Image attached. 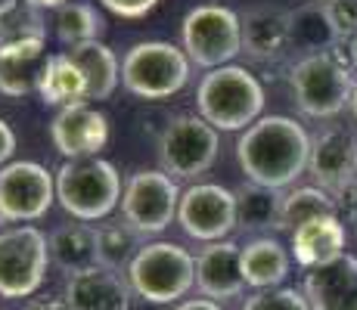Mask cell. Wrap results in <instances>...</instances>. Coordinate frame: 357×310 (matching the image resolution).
Instances as JSON below:
<instances>
[{"mask_svg":"<svg viewBox=\"0 0 357 310\" xmlns=\"http://www.w3.org/2000/svg\"><path fill=\"white\" fill-rule=\"evenodd\" d=\"M38 96L44 100V106H59V109L72 106V102H87V81L66 53H53V62L47 68L44 87H40Z\"/></svg>","mask_w":357,"mask_h":310,"instance_id":"obj_29","label":"cell"},{"mask_svg":"<svg viewBox=\"0 0 357 310\" xmlns=\"http://www.w3.org/2000/svg\"><path fill=\"white\" fill-rule=\"evenodd\" d=\"M221 137L202 115H177L159 137V162L171 180H196L218 162Z\"/></svg>","mask_w":357,"mask_h":310,"instance_id":"obj_8","label":"cell"},{"mask_svg":"<svg viewBox=\"0 0 357 310\" xmlns=\"http://www.w3.org/2000/svg\"><path fill=\"white\" fill-rule=\"evenodd\" d=\"M236 162L245 180L286 189L307 171L311 162V137L295 118L286 115H261L236 140Z\"/></svg>","mask_w":357,"mask_h":310,"instance_id":"obj_1","label":"cell"},{"mask_svg":"<svg viewBox=\"0 0 357 310\" xmlns=\"http://www.w3.org/2000/svg\"><path fill=\"white\" fill-rule=\"evenodd\" d=\"M125 277L137 298L149 304H181L196 286V258L177 242H146Z\"/></svg>","mask_w":357,"mask_h":310,"instance_id":"obj_5","label":"cell"},{"mask_svg":"<svg viewBox=\"0 0 357 310\" xmlns=\"http://www.w3.org/2000/svg\"><path fill=\"white\" fill-rule=\"evenodd\" d=\"M335 199V211H339V217L345 220V224H357V180L348 183L345 189L333 192Z\"/></svg>","mask_w":357,"mask_h":310,"instance_id":"obj_34","label":"cell"},{"mask_svg":"<svg viewBox=\"0 0 357 310\" xmlns=\"http://www.w3.org/2000/svg\"><path fill=\"white\" fill-rule=\"evenodd\" d=\"M339 217L335 199L320 186H295L283 196V211H280V230L295 233L301 224L317 217Z\"/></svg>","mask_w":357,"mask_h":310,"instance_id":"obj_28","label":"cell"},{"mask_svg":"<svg viewBox=\"0 0 357 310\" xmlns=\"http://www.w3.org/2000/svg\"><path fill=\"white\" fill-rule=\"evenodd\" d=\"M56 202V174L38 162L0 168V224H34Z\"/></svg>","mask_w":357,"mask_h":310,"instance_id":"obj_11","label":"cell"},{"mask_svg":"<svg viewBox=\"0 0 357 310\" xmlns=\"http://www.w3.org/2000/svg\"><path fill=\"white\" fill-rule=\"evenodd\" d=\"M239 254H243V245H236L233 239L208 242L196 254V288L202 292V298L221 304V301L239 298L245 292Z\"/></svg>","mask_w":357,"mask_h":310,"instance_id":"obj_17","label":"cell"},{"mask_svg":"<svg viewBox=\"0 0 357 310\" xmlns=\"http://www.w3.org/2000/svg\"><path fill=\"white\" fill-rule=\"evenodd\" d=\"M348 62H351V68L357 72V38L348 40Z\"/></svg>","mask_w":357,"mask_h":310,"instance_id":"obj_39","label":"cell"},{"mask_svg":"<svg viewBox=\"0 0 357 310\" xmlns=\"http://www.w3.org/2000/svg\"><path fill=\"white\" fill-rule=\"evenodd\" d=\"M50 242L31 224L0 230V298H31L47 277Z\"/></svg>","mask_w":357,"mask_h":310,"instance_id":"obj_9","label":"cell"},{"mask_svg":"<svg viewBox=\"0 0 357 310\" xmlns=\"http://www.w3.org/2000/svg\"><path fill=\"white\" fill-rule=\"evenodd\" d=\"M183 53L199 68H221L233 65L243 53V22L239 13L221 3H199L181 22Z\"/></svg>","mask_w":357,"mask_h":310,"instance_id":"obj_7","label":"cell"},{"mask_svg":"<svg viewBox=\"0 0 357 310\" xmlns=\"http://www.w3.org/2000/svg\"><path fill=\"white\" fill-rule=\"evenodd\" d=\"M121 174L106 158H75L56 171V202L72 220L97 224L121 205Z\"/></svg>","mask_w":357,"mask_h":310,"instance_id":"obj_3","label":"cell"},{"mask_svg":"<svg viewBox=\"0 0 357 310\" xmlns=\"http://www.w3.org/2000/svg\"><path fill=\"white\" fill-rule=\"evenodd\" d=\"M50 62L53 53L47 50V38L0 44V93L10 100L40 93Z\"/></svg>","mask_w":357,"mask_h":310,"instance_id":"obj_16","label":"cell"},{"mask_svg":"<svg viewBox=\"0 0 357 310\" xmlns=\"http://www.w3.org/2000/svg\"><path fill=\"white\" fill-rule=\"evenodd\" d=\"M292 236V258L295 264H301L305 270H320L335 261L345 258L348 245V230L342 217H317L301 224Z\"/></svg>","mask_w":357,"mask_h":310,"instance_id":"obj_19","label":"cell"},{"mask_svg":"<svg viewBox=\"0 0 357 310\" xmlns=\"http://www.w3.org/2000/svg\"><path fill=\"white\" fill-rule=\"evenodd\" d=\"M50 140L66 162L97 158L109 143V118L93 102H72L53 115Z\"/></svg>","mask_w":357,"mask_h":310,"instance_id":"obj_13","label":"cell"},{"mask_svg":"<svg viewBox=\"0 0 357 310\" xmlns=\"http://www.w3.org/2000/svg\"><path fill=\"white\" fill-rule=\"evenodd\" d=\"M50 242V261L59 267L63 273L75 277L81 270H91V267L100 264L97 258V226L91 224H63L47 236Z\"/></svg>","mask_w":357,"mask_h":310,"instance_id":"obj_23","label":"cell"},{"mask_svg":"<svg viewBox=\"0 0 357 310\" xmlns=\"http://www.w3.org/2000/svg\"><path fill=\"white\" fill-rule=\"evenodd\" d=\"M22 310H68L66 301H56V298H38V301H29Z\"/></svg>","mask_w":357,"mask_h":310,"instance_id":"obj_37","label":"cell"},{"mask_svg":"<svg viewBox=\"0 0 357 310\" xmlns=\"http://www.w3.org/2000/svg\"><path fill=\"white\" fill-rule=\"evenodd\" d=\"M354 68L345 59L342 47L329 53L301 56L289 72L292 100L307 118H335L345 106H351Z\"/></svg>","mask_w":357,"mask_h":310,"instance_id":"obj_4","label":"cell"},{"mask_svg":"<svg viewBox=\"0 0 357 310\" xmlns=\"http://www.w3.org/2000/svg\"><path fill=\"white\" fill-rule=\"evenodd\" d=\"M320 3H326V0H320Z\"/></svg>","mask_w":357,"mask_h":310,"instance_id":"obj_41","label":"cell"},{"mask_svg":"<svg viewBox=\"0 0 357 310\" xmlns=\"http://www.w3.org/2000/svg\"><path fill=\"white\" fill-rule=\"evenodd\" d=\"M236 196V226L245 230H280V211H283V192L267 189L252 180L233 189Z\"/></svg>","mask_w":357,"mask_h":310,"instance_id":"obj_25","label":"cell"},{"mask_svg":"<svg viewBox=\"0 0 357 310\" xmlns=\"http://www.w3.org/2000/svg\"><path fill=\"white\" fill-rule=\"evenodd\" d=\"M13 153H16V134H13V127L0 118V168L3 164H10Z\"/></svg>","mask_w":357,"mask_h":310,"instance_id":"obj_35","label":"cell"},{"mask_svg":"<svg viewBox=\"0 0 357 310\" xmlns=\"http://www.w3.org/2000/svg\"><path fill=\"white\" fill-rule=\"evenodd\" d=\"M177 224L196 242H221L236 230V196L221 183H193L183 189Z\"/></svg>","mask_w":357,"mask_h":310,"instance_id":"obj_12","label":"cell"},{"mask_svg":"<svg viewBox=\"0 0 357 310\" xmlns=\"http://www.w3.org/2000/svg\"><path fill=\"white\" fill-rule=\"evenodd\" d=\"M181 186L165 171H137L125 180L121 192V220L134 226L143 239L159 236L177 220L181 208Z\"/></svg>","mask_w":357,"mask_h":310,"instance_id":"obj_10","label":"cell"},{"mask_svg":"<svg viewBox=\"0 0 357 310\" xmlns=\"http://www.w3.org/2000/svg\"><path fill=\"white\" fill-rule=\"evenodd\" d=\"M193 62L168 40H140L121 59V84L137 100H171L190 81Z\"/></svg>","mask_w":357,"mask_h":310,"instance_id":"obj_6","label":"cell"},{"mask_svg":"<svg viewBox=\"0 0 357 310\" xmlns=\"http://www.w3.org/2000/svg\"><path fill=\"white\" fill-rule=\"evenodd\" d=\"M342 44L345 40H342L339 29H335L326 3L311 0V3L292 10V47L295 50H305V56H311V53H329Z\"/></svg>","mask_w":357,"mask_h":310,"instance_id":"obj_24","label":"cell"},{"mask_svg":"<svg viewBox=\"0 0 357 310\" xmlns=\"http://www.w3.org/2000/svg\"><path fill=\"white\" fill-rule=\"evenodd\" d=\"M243 53L255 62H280L292 50V13L277 3H258L239 13Z\"/></svg>","mask_w":357,"mask_h":310,"instance_id":"obj_15","label":"cell"},{"mask_svg":"<svg viewBox=\"0 0 357 310\" xmlns=\"http://www.w3.org/2000/svg\"><path fill=\"white\" fill-rule=\"evenodd\" d=\"M53 31H56L59 44L66 47H78V44H91L100 40L106 31V19L93 3L87 0H68L66 6H59L53 13Z\"/></svg>","mask_w":357,"mask_h":310,"instance_id":"obj_26","label":"cell"},{"mask_svg":"<svg viewBox=\"0 0 357 310\" xmlns=\"http://www.w3.org/2000/svg\"><path fill=\"white\" fill-rule=\"evenodd\" d=\"M243 310H311V304L298 288H264L245 298Z\"/></svg>","mask_w":357,"mask_h":310,"instance_id":"obj_31","label":"cell"},{"mask_svg":"<svg viewBox=\"0 0 357 310\" xmlns=\"http://www.w3.org/2000/svg\"><path fill=\"white\" fill-rule=\"evenodd\" d=\"M174 310H224V307L211 298H183Z\"/></svg>","mask_w":357,"mask_h":310,"instance_id":"obj_36","label":"cell"},{"mask_svg":"<svg viewBox=\"0 0 357 310\" xmlns=\"http://www.w3.org/2000/svg\"><path fill=\"white\" fill-rule=\"evenodd\" d=\"M29 3H31V6H38V10H53V13H56L59 6H66V3H68V0H29Z\"/></svg>","mask_w":357,"mask_h":310,"instance_id":"obj_38","label":"cell"},{"mask_svg":"<svg viewBox=\"0 0 357 310\" xmlns=\"http://www.w3.org/2000/svg\"><path fill=\"white\" fill-rule=\"evenodd\" d=\"M31 38H47L44 10L31 6L29 0H0V44Z\"/></svg>","mask_w":357,"mask_h":310,"instance_id":"obj_30","label":"cell"},{"mask_svg":"<svg viewBox=\"0 0 357 310\" xmlns=\"http://www.w3.org/2000/svg\"><path fill=\"white\" fill-rule=\"evenodd\" d=\"M301 292L311 310H357V258L345 254L335 264L311 270Z\"/></svg>","mask_w":357,"mask_h":310,"instance_id":"obj_20","label":"cell"},{"mask_svg":"<svg viewBox=\"0 0 357 310\" xmlns=\"http://www.w3.org/2000/svg\"><path fill=\"white\" fill-rule=\"evenodd\" d=\"M307 174L329 196L357 180V137L345 127H324L311 137Z\"/></svg>","mask_w":357,"mask_h":310,"instance_id":"obj_14","label":"cell"},{"mask_svg":"<svg viewBox=\"0 0 357 310\" xmlns=\"http://www.w3.org/2000/svg\"><path fill=\"white\" fill-rule=\"evenodd\" d=\"M351 115H354V121H357V81H354V91H351Z\"/></svg>","mask_w":357,"mask_h":310,"instance_id":"obj_40","label":"cell"},{"mask_svg":"<svg viewBox=\"0 0 357 310\" xmlns=\"http://www.w3.org/2000/svg\"><path fill=\"white\" fill-rule=\"evenodd\" d=\"M239 264H243V277L249 288H280L283 279L289 277L292 258L277 239L271 236H258L252 242L243 245V254H239Z\"/></svg>","mask_w":357,"mask_h":310,"instance_id":"obj_22","label":"cell"},{"mask_svg":"<svg viewBox=\"0 0 357 310\" xmlns=\"http://www.w3.org/2000/svg\"><path fill=\"white\" fill-rule=\"evenodd\" d=\"M196 109L215 130H245L264 112V87L243 65L211 68L196 87Z\"/></svg>","mask_w":357,"mask_h":310,"instance_id":"obj_2","label":"cell"},{"mask_svg":"<svg viewBox=\"0 0 357 310\" xmlns=\"http://www.w3.org/2000/svg\"><path fill=\"white\" fill-rule=\"evenodd\" d=\"M66 56L78 65V72L87 81V102L109 100L115 93L121 81V62L115 56V50L102 40H91V44L66 47Z\"/></svg>","mask_w":357,"mask_h":310,"instance_id":"obj_21","label":"cell"},{"mask_svg":"<svg viewBox=\"0 0 357 310\" xmlns=\"http://www.w3.org/2000/svg\"><path fill=\"white\" fill-rule=\"evenodd\" d=\"M130 295L128 277L97 264L66 279L63 301L68 310H130Z\"/></svg>","mask_w":357,"mask_h":310,"instance_id":"obj_18","label":"cell"},{"mask_svg":"<svg viewBox=\"0 0 357 310\" xmlns=\"http://www.w3.org/2000/svg\"><path fill=\"white\" fill-rule=\"evenodd\" d=\"M326 10L333 16L342 40L357 38V0H326Z\"/></svg>","mask_w":357,"mask_h":310,"instance_id":"obj_32","label":"cell"},{"mask_svg":"<svg viewBox=\"0 0 357 310\" xmlns=\"http://www.w3.org/2000/svg\"><path fill=\"white\" fill-rule=\"evenodd\" d=\"M100 3L121 19H143L146 13H153L162 0H100Z\"/></svg>","mask_w":357,"mask_h":310,"instance_id":"obj_33","label":"cell"},{"mask_svg":"<svg viewBox=\"0 0 357 310\" xmlns=\"http://www.w3.org/2000/svg\"><path fill=\"white\" fill-rule=\"evenodd\" d=\"M140 248H143V236L134 226H128L125 220L97 226V258H100V267H106V270L128 273V267L134 264Z\"/></svg>","mask_w":357,"mask_h":310,"instance_id":"obj_27","label":"cell"}]
</instances>
